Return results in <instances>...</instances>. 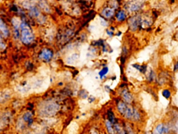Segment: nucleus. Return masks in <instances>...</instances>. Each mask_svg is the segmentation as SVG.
Here are the masks:
<instances>
[{
  "label": "nucleus",
  "mask_w": 178,
  "mask_h": 134,
  "mask_svg": "<svg viewBox=\"0 0 178 134\" xmlns=\"http://www.w3.org/2000/svg\"><path fill=\"white\" fill-rule=\"evenodd\" d=\"M120 113L127 119L137 121L140 118V114L135 108L129 107L125 102H120L117 106Z\"/></svg>",
  "instance_id": "f257e3e1"
},
{
  "label": "nucleus",
  "mask_w": 178,
  "mask_h": 134,
  "mask_svg": "<svg viewBox=\"0 0 178 134\" xmlns=\"http://www.w3.org/2000/svg\"><path fill=\"white\" fill-rule=\"evenodd\" d=\"M122 97L126 103L130 104L133 100V96L128 90L124 89L122 91Z\"/></svg>",
  "instance_id": "423d86ee"
},
{
  "label": "nucleus",
  "mask_w": 178,
  "mask_h": 134,
  "mask_svg": "<svg viewBox=\"0 0 178 134\" xmlns=\"http://www.w3.org/2000/svg\"><path fill=\"white\" fill-rule=\"evenodd\" d=\"M23 119H24L25 122H28L29 124H30L32 122V113L31 112H26V113L24 114V115H23Z\"/></svg>",
  "instance_id": "ddd939ff"
},
{
  "label": "nucleus",
  "mask_w": 178,
  "mask_h": 134,
  "mask_svg": "<svg viewBox=\"0 0 178 134\" xmlns=\"http://www.w3.org/2000/svg\"><path fill=\"white\" fill-rule=\"evenodd\" d=\"M155 73L154 72L153 70H150V72L148 74V77H147L148 81H153L155 79Z\"/></svg>",
  "instance_id": "6ab92c4d"
},
{
  "label": "nucleus",
  "mask_w": 178,
  "mask_h": 134,
  "mask_svg": "<svg viewBox=\"0 0 178 134\" xmlns=\"http://www.w3.org/2000/svg\"><path fill=\"white\" fill-rule=\"evenodd\" d=\"M128 23L129 30L131 32H135L139 29L143 28L142 16L139 14L133 15L129 17Z\"/></svg>",
  "instance_id": "20e7f679"
},
{
  "label": "nucleus",
  "mask_w": 178,
  "mask_h": 134,
  "mask_svg": "<svg viewBox=\"0 0 178 134\" xmlns=\"http://www.w3.org/2000/svg\"><path fill=\"white\" fill-rule=\"evenodd\" d=\"M52 56V53L51 51L47 49H43L40 55V58L42 59L43 60L48 61L51 58Z\"/></svg>",
  "instance_id": "6e6552de"
},
{
  "label": "nucleus",
  "mask_w": 178,
  "mask_h": 134,
  "mask_svg": "<svg viewBox=\"0 0 178 134\" xmlns=\"http://www.w3.org/2000/svg\"><path fill=\"white\" fill-rule=\"evenodd\" d=\"M106 127H107V130H108V132L109 134H114V129H113L112 125L110 121L107 120L106 122Z\"/></svg>",
  "instance_id": "2eb2a0df"
},
{
  "label": "nucleus",
  "mask_w": 178,
  "mask_h": 134,
  "mask_svg": "<svg viewBox=\"0 0 178 134\" xmlns=\"http://www.w3.org/2000/svg\"><path fill=\"white\" fill-rule=\"evenodd\" d=\"M114 9L113 8H106L102 11V14L103 16L106 18H111L113 17L114 14Z\"/></svg>",
  "instance_id": "9d476101"
},
{
  "label": "nucleus",
  "mask_w": 178,
  "mask_h": 134,
  "mask_svg": "<svg viewBox=\"0 0 178 134\" xmlns=\"http://www.w3.org/2000/svg\"><path fill=\"white\" fill-rule=\"evenodd\" d=\"M128 5V9L129 12L135 13L140 11L144 6V2L143 0H131Z\"/></svg>",
  "instance_id": "39448f33"
},
{
  "label": "nucleus",
  "mask_w": 178,
  "mask_h": 134,
  "mask_svg": "<svg viewBox=\"0 0 178 134\" xmlns=\"http://www.w3.org/2000/svg\"><path fill=\"white\" fill-rule=\"evenodd\" d=\"M0 28H1V30L3 34L4 35V36H8V30L7 27L5 26V25L4 23H3L2 19L1 20V24H0Z\"/></svg>",
  "instance_id": "4468645a"
},
{
  "label": "nucleus",
  "mask_w": 178,
  "mask_h": 134,
  "mask_svg": "<svg viewBox=\"0 0 178 134\" xmlns=\"http://www.w3.org/2000/svg\"><path fill=\"white\" fill-rule=\"evenodd\" d=\"M176 129H177V131H178V122H177V123H176Z\"/></svg>",
  "instance_id": "4be33fe9"
},
{
  "label": "nucleus",
  "mask_w": 178,
  "mask_h": 134,
  "mask_svg": "<svg viewBox=\"0 0 178 134\" xmlns=\"http://www.w3.org/2000/svg\"><path fill=\"white\" fill-rule=\"evenodd\" d=\"M59 109L60 106L55 102H45L40 105L38 113L42 117H50L55 115Z\"/></svg>",
  "instance_id": "f03ea898"
},
{
  "label": "nucleus",
  "mask_w": 178,
  "mask_h": 134,
  "mask_svg": "<svg viewBox=\"0 0 178 134\" xmlns=\"http://www.w3.org/2000/svg\"><path fill=\"white\" fill-rule=\"evenodd\" d=\"M107 33L111 37H113V31H112V30H107Z\"/></svg>",
  "instance_id": "412c9836"
},
{
  "label": "nucleus",
  "mask_w": 178,
  "mask_h": 134,
  "mask_svg": "<svg viewBox=\"0 0 178 134\" xmlns=\"http://www.w3.org/2000/svg\"><path fill=\"white\" fill-rule=\"evenodd\" d=\"M114 127H115V129H116V132H118V134H128V132H126L124 129L121 128L119 125H115Z\"/></svg>",
  "instance_id": "f3484780"
},
{
  "label": "nucleus",
  "mask_w": 178,
  "mask_h": 134,
  "mask_svg": "<svg viewBox=\"0 0 178 134\" xmlns=\"http://www.w3.org/2000/svg\"><path fill=\"white\" fill-rule=\"evenodd\" d=\"M169 129L167 126H166L163 123L157 125L156 127L154 133L153 134H163V133H168Z\"/></svg>",
  "instance_id": "0eeeda50"
},
{
  "label": "nucleus",
  "mask_w": 178,
  "mask_h": 134,
  "mask_svg": "<svg viewBox=\"0 0 178 134\" xmlns=\"http://www.w3.org/2000/svg\"><path fill=\"white\" fill-rule=\"evenodd\" d=\"M108 71H109V69H108V68L107 67L103 68V69H102L99 72V75L100 78L102 79L104 76H105V75H106V74H108Z\"/></svg>",
  "instance_id": "a211bd4d"
},
{
  "label": "nucleus",
  "mask_w": 178,
  "mask_h": 134,
  "mask_svg": "<svg viewBox=\"0 0 178 134\" xmlns=\"http://www.w3.org/2000/svg\"><path fill=\"white\" fill-rule=\"evenodd\" d=\"M127 19V14L124 10L119 11L116 14V19L118 22H124Z\"/></svg>",
  "instance_id": "1a4fd4ad"
},
{
  "label": "nucleus",
  "mask_w": 178,
  "mask_h": 134,
  "mask_svg": "<svg viewBox=\"0 0 178 134\" xmlns=\"http://www.w3.org/2000/svg\"><path fill=\"white\" fill-rule=\"evenodd\" d=\"M78 125L76 123H72L69 125L68 131L69 134H76L77 130H78Z\"/></svg>",
  "instance_id": "f8f14e48"
},
{
  "label": "nucleus",
  "mask_w": 178,
  "mask_h": 134,
  "mask_svg": "<svg viewBox=\"0 0 178 134\" xmlns=\"http://www.w3.org/2000/svg\"><path fill=\"white\" fill-rule=\"evenodd\" d=\"M92 134H98L96 133V132H94V133H92Z\"/></svg>",
  "instance_id": "5701e85b"
},
{
  "label": "nucleus",
  "mask_w": 178,
  "mask_h": 134,
  "mask_svg": "<svg viewBox=\"0 0 178 134\" xmlns=\"http://www.w3.org/2000/svg\"><path fill=\"white\" fill-rule=\"evenodd\" d=\"M133 68H135L136 70H138L139 72H141L143 74H146V71L147 70V66L146 64H134L132 65Z\"/></svg>",
  "instance_id": "9b49d317"
},
{
  "label": "nucleus",
  "mask_w": 178,
  "mask_h": 134,
  "mask_svg": "<svg viewBox=\"0 0 178 134\" xmlns=\"http://www.w3.org/2000/svg\"><path fill=\"white\" fill-rule=\"evenodd\" d=\"M178 70V60L176 61V63L174 64V67H173V71L174 72Z\"/></svg>",
  "instance_id": "aec40b11"
},
{
  "label": "nucleus",
  "mask_w": 178,
  "mask_h": 134,
  "mask_svg": "<svg viewBox=\"0 0 178 134\" xmlns=\"http://www.w3.org/2000/svg\"><path fill=\"white\" fill-rule=\"evenodd\" d=\"M20 28L21 29L22 40L24 43L28 44L34 40V34L29 26L26 23L22 22Z\"/></svg>",
  "instance_id": "7ed1b4c3"
},
{
  "label": "nucleus",
  "mask_w": 178,
  "mask_h": 134,
  "mask_svg": "<svg viewBox=\"0 0 178 134\" xmlns=\"http://www.w3.org/2000/svg\"><path fill=\"white\" fill-rule=\"evenodd\" d=\"M162 95L166 99H169L171 95V92L168 89H165L162 91Z\"/></svg>",
  "instance_id": "dca6fc26"
}]
</instances>
